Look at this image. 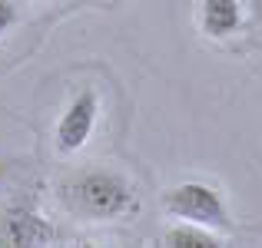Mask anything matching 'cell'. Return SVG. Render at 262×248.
<instances>
[{
  "instance_id": "obj_1",
  "label": "cell",
  "mask_w": 262,
  "mask_h": 248,
  "mask_svg": "<svg viewBox=\"0 0 262 248\" xmlns=\"http://www.w3.org/2000/svg\"><path fill=\"white\" fill-rule=\"evenodd\" d=\"M63 202L80 218L110 222V218H123L136 209V189L120 172L90 169V172H77L73 179L63 182Z\"/></svg>"
},
{
  "instance_id": "obj_2",
  "label": "cell",
  "mask_w": 262,
  "mask_h": 248,
  "mask_svg": "<svg viewBox=\"0 0 262 248\" xmlns=\"http://www.w3.org/2000/svg\"><path fill=\"white\" fill-rule=\"evenodd\" d=\"M163 209L179 222H196L206 229H229V205L219 189L206 182H179L163 195Z\"/></svg>"
},
{
  "instance_id": "obj_3",
  "label": "cell",
  "mask_w": 262,
  "mask_h": 248,
  "mask_svg": "<svg viewBox=\"0 0 262 248\" xmlns=\"http://www.w3.org/2000/svg\"><path fill=\"white\" fill-rule=\"evenodd\" d=\"M96 116H100V96L93 89H80L70 100V106L63 109V116L57 119V133H53L57 153H63V156L80 153L86 146V139L93 136Z\"/></svg>"
},
{
  "instance_id": "obj_4",
  "label": "cell",
  "mask_w": 262,
  "mask_h": 248,
  "mask_svg": "<svg viewBox=\"0 0 262 248\" xmlns=\"http://www.w3.org/2000/svg\"><path fill=\"white\" fill-rule=\"evenodd\" d=\"M57 238V229L27 202H10L0 209V245L30 248V245H50Z\"/></svg>"
},
{
  "instance_id": "obj_5",
  "label": "cell",
  "mask_w": 262,
  "mask_h": 248,
  "mask_svg": "<svg viewBox=\"0 0 262 248\" xmlns=\"http://www.w3.org/2000/svg\"><path fill=\"white\" fill-rule=\"evenodd\" d=\"M199 30L209 40H226L243 30V0H199Z\"/></svg>"
},
{
  "instance_id": "obj_6",
  "label": "cell",
  "mask_w": 262,
  "mask_h": 248,
  "mask_svg": "<svg viewBox=\"0 0 262 248\" xmlns=\"http://www.w3.org/2000/svg\"><path fill=\"white\" fill-rule=\"evenodd\" d=\"M163 242L176 248H216L223 245V238L216 235V229H206V225H196V222H179L163 235Z\"/></svg>"
},
{
  "instance_id": "obj_7",
  "label": "cell",
  "mask_w": 262,
  "mask_h": 248,
  "mask_svg": "<svg viewBox=\"0 0 262 248\" xmlns=\"http://www.w3.org/2000/svg\"><path fill=\"white\" fill-rule=\"evenodd\" d=\"M17 23V4L13 0H0V37Z\"/></svg>"
}]
</instances>
